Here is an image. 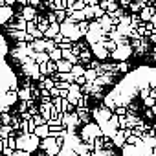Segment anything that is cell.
I'll return each instance as SVG.
<instances>
[{
	"instance_id": "cell-1",
	"label": "cell",
	"mask_w": 156,
	"mask_h": 156,
	"mask_svg": "<svg viewBox=\"0 0 156 156\" xmlns=\"http://www.w3.org/2000/svg\"><path fill=\"white\" fill-rule=\"evenodd\" d=\"M33 134L39 136L41 140L46 138V136H50V127H48V123H44V125H37V127L33 129Z\"/></svg>"
},
{
	"instance_id": "cell-2",
	"label": "cell",
	"mask_w": 156,
	"mask_h": 156,
	"mask_svg": "<svg viewBox=\"0 0 156 156\" xmlns=\"http://www.w3.org/2000/svg\"><path fill=\"white\" fill-rule=\"evenodd\" d=\"M112 141H114L116 147H123V143H125V134H123V130H116V134L112 136Z\"/></svg>"
},
{
	"instance_id": "cell-4",
	"label": "cell",
	"mask_w": 156,
	"mask_h": 156,
	"mask_svg": "<svg viewBox=\"0 0 156 156\" xmlns=\"http://www.w3.org/2000/svg\"><path fill=\"white\" fill-rule=\"evenodd\" d=\"M13 156H30V152L28 151H22V149H15Z\"/></svg>"
},
{
	"instance_id": "cell-5",
	"label": "cell",
	"mask_w": 156,
	"mask_h": 156,
	"mask_svg": "<svg viewBox=\"0 0 156 156\" xmlns=\"http://www.w3.org/2000/svg\"><path fill=\"white\" fill-rule=\"evenodd\" d=\"M9 121H11V118H9L8 114H2V123H6V125H8Z\"/></svg>"
},
{
	"instance_id": "cell-3",
	"label": "cell",
	"mask_w": 156,
	"mask_h": 156,
	"mask_svg": "<svg viewBox=\"0 0 156 156\" xmlns=\"http://www.w3.org/2000/svg\"><path fill=\"white\" fill-rule=\"evenodd\" d=\"M31 119H33V123H35V127H37V125H44V123L48 121V119H46L44 116H35V118H31Z\"/></svg>"
}]
</instances>
